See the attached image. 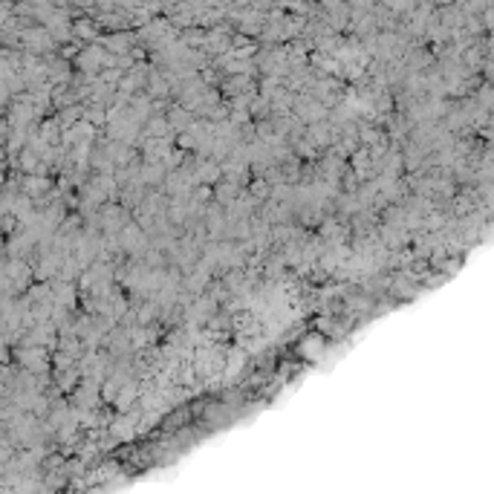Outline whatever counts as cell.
I'll return each instance as SVG.
<instances>
[{
    "mask_svg": "<svg viewBox=\"0 0 494 494\" xmlns=\"http://www.w3.org/2000/svg\"><path fill=\"white\" fill-rule=\"evenodd\" d=\"M225 379H234V376H240V370L243 364H246V350L243 347H237V350H231L228 356H225Z\"/></svg>",
    "mask_w": 494,
    "mask_h": 494,
    "instance_id": "1",
    "label": "cell"
},
{
    "mask_svg": "<svg viewBox=\"0 0 494 494\" xmlns=\"http://www.w3.org/2000/svg\"><path fill=\"white\" fill-rule=\"evenodd\" d=\"M136 399H139V382H127V385L119 390V402H116L119 411H127Z\"/></svg>",
    "mask_w": 494,
    "mask_h": 494,
    "instance_id": "2",
    "label": "cell"
},
{
    "mask_svg": "<svg viewBox=\"0 0 494 494\" xmlns=\"http://www.w3.org/2000/svg\"><path fill=\"white\" fill-rule=\"evenodd\" d=\"M113 433H116L119 440H130L133 437V416H119L116 422H113Z\"/></svg>",
    "mask_w": 494,
    "mask_h": 494,
    "instance_id": "3",
    "label": "cell"
},
{
    "mask_svg": "<svg viewBox=\"0 0 494 494\" xmlns=\"http://www.w3.org/2000/svg\"><path fill=\"white\" fill-rule=\"evenodd\" d=\"M301 353H304L306 359H318V356L324 353L321 338H304V344H301Z\"/></svg>",
    "mask_w": 494,
    "mask_h": 494,
    "instance_id": "4",
    "label": "cell"
},
{
    "mask_svg": "<svg viewBox=\"0 0 494 494\" xmlns=\"http://www.w3.org/2000/svg\"><path fill=\"white\" fill-rule=\"evenodd\" d=\"M197 180H202V182L220 180V168H217V165H202V168H199V173H197Z\"/></svg>",
    "mask_w": 494,
    "mask_h": 494,
    "instance_id": "5",
    "label": "cell"
},
{
    "mask_svg": "<svg viewBox=\"0 0 494 494\" xmlns=\"http://www.w3.org/2000/svg\"><path fill=\"white\" fill-rule=\"evenodd\" d=\"M142 180L144 182H159L162 180V168L159 165H148V168L142 171Z\"/></svg>",
    "mask_w": 494,
    "mask_h": 494,
    "instance_id": "6",
    "label": "cell"
},
{
    "mask_svg": "<svg viewBox=\"0 0 494 494\" xmlns=\"http://www.w3.org/2000/svg\"><path fill=\"white\" fill-rule=\"evenodd\" d=\"M165 133H168V125L162 119H153L151 125H148V136H165Z\"/></svg>",
    "mask_w": 494,
    "mask_h": 494,
    "instance_id": "7",
    "label": "cell"
},
{
    "mask_svg": "<svg viewBox=\"0 0 494 494\" xmlns=\"http://www.w3.org/2000/svg\"><path fill=\"white\" fill-rule=\"evenodd\" d=\"M234 191H237V188H234L231 182H228V185H220V188H217V199H220V202H231Z\"/></svg>",
    "mask_w": 494,
    "mask_h": 494,
    "instance_id": "8",
    "label": "cell"
},
{
    "mask_svg": "<svg viewBox=\"0 0 494 494\" xmlns=\"http://www.w3.org/2000/svg\"><path fill=\"white\" fill-rule=\"evenodd\" d=\"M252 191H254V197H257V199H263V197H269L272 188H269V182H254Z\"/></svg>",
    "mask_w": 494,
    "mask_h": 494,
    "instance_id": "9",
    "label": "cell"
}]
</instances>
